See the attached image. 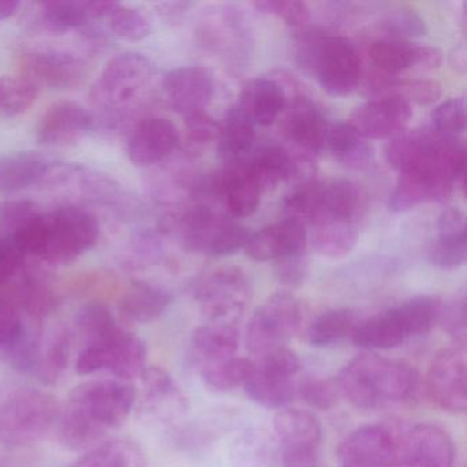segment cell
Instances as JSON below:
<instances>
[{
    "mask_svg": "<svg viewBox=\"0 0 467 467\" xmlns=\"http://www.w3.org/2000/svg\"><path fill=\"white\" fill-rule=\"evenodd\" d=\"M336 381L348 403L368 411L411 400L420 389V376L412 366L376 354L349 360Z\"/></svg>",
    "mask_w": 467,
    "mask_h": 467,
    "instance_id": "1",
    "label": "cell"
},
{
    "mask_svg": "<svg viewBox=\"0 0 467 467\" xmlns=\"http://www.w3.org/2000/svg\"><path fill=\"white\" fill-rule=\"evenodd\" d=\"M296 62L332 97H348L360 80V58L351 40L317 29L300 43Z\"/></svg>",
    "mask_w": 467,
    "mask_h": 467,
    "instance_id": "2",
    "label": "cell"
},
{
    "mask_svg": "<svg viewBox=\"0 0 467 467\" xmlns=\"http://www.w3.org/2000/svg\"><path fill=\"white\" fill-rule=\"evenodd\" d=\"M99 239L95 215L78 206H65L40 214L37 259L50 265H69L92 250Z\"/></svg>",
    "mask_w": 467,
    "mask_h": 467,
    "instance_id": "3",
    "label": "cell"
},
{
    "mask_svg": "<svg viewBox=\"0 0 467 467\" xmlns=\"http://www.w3.org/2000/svg\"><path fill=\"white\" fill-rule=\"evenodd\" d=\"M58 401L39 389H21L0 406V444L23 448L40 441L58 420Z\"/></svg>",
    "mask_w": 467,
    "mask_h": 467,
    "instance_id": "4",
    "label": "cell"
},
{
    "mask_svg": "<svg viewBox=\"0 0 467 467\" xmlns=\"http://www.w3.org/2000/svg\"><path fill=\"white\" fill-rule=\"evenodd\" d=\"M154 75V64L143 54H117L106 64L95 84L92 99L99 110L117 116L138 99Z\"/></svg>",
    "mask_w": 467,
    "mask_h": 467,
    "instance_id": "5",
    "label": "cell"
},
{
    "mask_svg": "<svg viewBox=\"0 0 467 467\" xmlns=\"http://www.w3.org/2000/svg\"><path fill=\"white\" fill-rule=\"evenodd\" d=\"M136 400L138 392L130 382L98 379L73 388L67 407L109 433L127 422Z\"/></svg>",
    "mask_w": 467,
    "mask_h": 467,
    "instance_id": "6",
    "label": "cell"
},
{
    "mask_svg": "<svg viewBox=\"0 0 467 467\" xmlns=\"http://www.w3.org/2000/svg\"><path fill=\"white\" fill-rule=\"evenodd\" d=\"M195 299L207 322L237 325L251 299V284L240 267L210 270L195 284Z\"/></svg>",
    "mask_w": 467,
    "mask_h": 467,
    "instance_id": "7",
    "label": "cell"
},
{
    "mask_svg": "<svg viewBox=\"0 0 467 467\" xmlns=\"http://www.w3.org/2000/svg\"><path fill=\"white\" fill-rule=\"evenodd\" d=\"M302 308L288 292H277L267 297L251 317L245 343L255 358L280 347L299 333L302 327Z\"/></svg>",
    "mask_w": 467,
    "mask_h": 467,
    "instance_id": "8",
    "label": "cell"
},
{
    "mask_svg": "<svg viewBox=\"0 0 467 467\" xmlns=\"http://www.w3.org/2000/svg\"><path fill=\"white\" fill-rule=\"evenodd\" d=\"M76 171V166L46 152L28 150L0 155V192L65 184Z\"/></svg>",
    "mask_w": 467,
    "mask_h": 467,
    "instance_id": "9",
    "label": "cell"
},
{
    "mask_svg": "<svg viewBox=\"0 0 467 467\" xmlns=\"http://www.w3.org/2000/svg\"><path fill=\"white\" fill-rule=\"evenodd\" d=\"M426 392L439 409L453 414L466 412V341H453L434 357L426 376Z\"/></svg>",
    "mask_w": 467,
    "mask_h": 467,
    "instance_id": "10",
    "label": "cell"
},
{
    "mask_svg": "<svg viewBox=\"0 0 467 467\" xmlns=\"http://www.w3.org/2000/svg\"><path fill=\"white\" fill-rule=\"evenodd\" d=\"M24 76L34 81L40 89L69 91L83 86L88 76L86 59L62 50L29 51L24 56Z\"/></svg>",
    "mask_w": 467,
    "mask_h": 467,
    "instance_id": "11",
    "label": "cell"
},
{
    "mask_svg": "<svg viewBox=\"0 0 467 467\" xmlns=\"http://www.w3.org/2000/svg\"><path fill=\"white\" fill-rule=\"evenodd\" d=\"M455 442L437 425L420 423L398 439L395 467H455Z\"/></svg>",
    "mask_w": 467,
    "mask_h": 467,
    "instance_id": "12",
    "label": "cell"
},
{
    "mask_svg": "<svg viewBox=\"0 0 467 467\" xmlns=\"http://www.w3.org/2000/svg\"><path fill=\"white\" fill-rule=\"evenodd\" d=\"M396 458L398 437L382 425L355 429L338 447L341 467H395Z\"/></svg>",
    "mask_w": 467,
    "mask_h": 467,
    "instance_id": "13",
    "label": "cell"
},
{
    "mask_svg": "<svg viewBox=\"0 0 467 467\" xmlns=\"http://www.w3.org/2000/svg\"><path fill=\"white\" fill-rule=\"evenodd\" d=\"M412 119L411 103L400 95L377 98L355 109L348 122L362 139H389L406 130Z\"/></svg>",
    "mask_w": 467,
    "mask_h": 467,
    "instance_id": "14",
    "label": "cell"
},
{
    "mask_svg": "<svg viewBox=\"0 0 467 467\" xmlns=\"http://www.w3.org/2000/svg\"><path fill=\"white\" fill-rule=\"evenodd\" d=\"M143 395L141 412L158 423H173L182 420L190 409L176 379L161 366H147L140 377Z\"/></svg>",
    "mask_w": 467,
    "mask_h": 467,
    "instance_id": "15",
    "label": "cell"
},
{
    "mask_svg": "<svg viewBox=\"0 0 467 467\" xmlns=\"http://www.w3.org/2000/svg\"><path fill=\"white\" fill-rule=\"evenodd\" d=\"M95 127L88 109L73 100L53 103L40 119L37 140L48 147L75 146Z\"/></svg>",
    "mask_w": 467,
    "mask_h": 467,
    "instance_id": "16",
    "label": "cell"
},
{
    "mask_svg": "<svg viewBox=\"0 0 467 467\" xmlns=\"http://www.w3.org/2000/svg\"><path fill=\"white\" fill-rule=\"evenodd\" d=\"M370 59L377 72L398 78L410 69L423 72L439 69L442 64V53L431 46L385 39L371 45Z\"/></svg>",
    "mask_w": 467,
    "mask_h": 467,
    "instance_id": "17",
    "label": "cell"
},
{
    "mask_svg": "<svg viewBox=\"0 0 467 467\" xmlns=\"http://www.w3.org/2000/svg\"><path fill=\"white\" fill-rule=\"evenodd\" d=\"M180 143L173 122L161 117L141 119L128 140V158L133 165L146 168L157 165L173 154Z\"/></svg>",
    "mask_w": 467,
    "mask_h": 467,
    "instance_id": "18",
    "label": "cell"
},
{
    "mask_svg": "<svg viewBox=\"0 0 467 467\" xmlns=\"http://www.w3.org/2000/svg\"><path fill=\"white\" fill-rule=\"evenodd\" d=\"M162 87L169 106L184 117L204 111L214 91L212 75L201 67L171 70L163 78Z\"/></svg>",
    "mask_w": 467,
    "mask_h": 467,
    "instance_id": "19",
    "label": "cell"
},
{
    "mask_svg": "<svg viewBox=\"0 0 467 467\" xmlns=\"http://www.w3.org/2000/svg\"><path fill=\"white\" fill-rule=\"evenodd\" d=\"M212 188L213 193L223 199L229 213L236 218L254 214L264 192L247 161L229 163L228 168L212 177Z\"/></svg>",
    "mask_w": 467,
    "mask_h": 467,
    "instance_id": "20",
    "label": "cell"
},
{
    "mask_svg": "<svg viewBox=\"0 0 467 467\" xmlns=\"http://www.w3.org/2000/svg\"><path fill=\"white\" fill-rule=\"evenodd\" d=\"M306 239L307 234L305 223L294 218H286L261 229L258 234H251L244 250L254 261L277 262L302 254Z\"/></svg>",
    "mask_w": 467,
    "mask_h": 467,
    "instance_id": "21",
    "label": "cell"
},
{
    "mask_svg": "<svg viewBox=\"0 0 467 467\" xmlns=\"http://www.w3.org/2000/svg\"><path fill=\"white\" fill-rule=\"evenodd\" d=\"M239 349L237 325L206 322L196 327L190 341L188 359L198 373L229 358Z\"/></svg>",
    "mask_w": 467,
    "mask_h": 467,
    "instance_id": "22",
    "label": "cell"
},
{
    "mask_svg": "<svg viewBox=\"0 0 467 467\" xmlns=\"http://www.w3.org/2000/svg\"><path fill=\"white\" fill-rule=\"evenodd\" d=\"M365 209V195L355 182L346 179L319 182L318 202L311 225L325 221L357 223Z\"/></svg>",
    "mask_w": 467,
    "mask_h": 467,
    "instance_id": "23",
    "label": "cell"
},
{
    "mask_svg": "<svg viewBox=\"0 0 467 467\" xmlns=\"http://www.w3.org/2000/svg\"><path fill=\"white\" fill-rule=\"evenodd\" d=\"M284 128L288 138L310 154H319L327 146L329 132L327 121L308 98H295L286 113Z\"/></svg>",
    "mask_w": 467,
    "mask_h": 467,
    "instance_id": "24",
    "label": "cell"
},
{
    "mask_svg": "<svg viewBox=\"0 0 467 467\" xmlns=\"http://www.w3.org/2000/svg\"><path fill=\"white\" fill-rule=\"evenodd\" d=\"M285 105V92L277 81L254 78L243 87L237 108L251 124L269 127L280 117Z\"/></svg>",
    "mask_w": 467,
    "mask_h": 467,
    "instance_id": "25",
    "label": "cell"
},
{
    "mask_svg": "<svg viewBox=\"0 0 467 467\" xmlns=\"http://www.w3.org/2000/svg\"><path fill=\"white\" fill-rule=\"evenodd\" d=\"M73 335L69 327L58 325L43 335L40 340L39 352L35 362L32 376L36 377L40 384L56 385L67 371L72 355Z\"/></svg>",
    "mask_w": 467,
    "mask_h": 467,
    "instance_id": "26",
    "label": "cell"
},
{
    "mask_svg": "<svg viewBox=\"0 0 467 467\" xmlns=\"http://www.w3.org/2000/svg\"><path fill=\"white\" fill-rule=\"evenodd\" d=\"M108 368L117 379L130 382L140 379L147 368V346L138 335L121 327L119 332L105 344Z\"/></svg>",
    "mask_w": 467,
    "mask_h": 467,
    "instance_id": "27",
    "label": "cell"
},
{
    "mask_svg": "<svg viewBox=\"0 0 467 467\" xmlns=\"http://www.w3.org/2000/svg\"><path fill=\"white\" fill-rule=\"evenodd\" d=\"M280 447L266 429L242 431L229 447L231 467H277Z\"/></svg>",
    "mask_w": 467,
    "mask_h": 467,
    "instance_id": "28",
    "label": "cell"
},
{
    "mask_svg": "<svg viewBox=\"0 0 467 467\" xmlns=\"http://www.w3.org/2000/svg\"><path fill=\"white\" fill-rule=\"evenodd\" d=\"M171 303V295L162 286L135 281L119 300V313L132 324H150L160 318Z\"/></svg>",
    "mask_w": 467,
    "mask_h": 467,
    "instance_id": "29",
    "label": "cell"
},
{
    "mask_svg": "<svg viewBox=\"0 0 467 467\" xmlns=\"http://www.w3.org/2000/svg\"><path fill=\"white\" fill-rule=\"evenodd\" d=\"M273 431L278 447H316L322 441V426L310 411L299 409L278 410L273 418Z\"/></svg>",
    "mask_w": 467,
    "mask_h": 467,
    "instance_id": "30",
    "label": "cell"
},
{
    "mask_svg": "<svg viewBox=\"0 0 467 467\" xmlns=\"http://www.w3.org/2000/svg\"><path fill=\"white\" fill-rule=\"evenodd\" d=\"M243 388L248 398L259 406L283 410L296 396L297 382L292 377L272 373L254 363L253 371Z\"/></svg>",
    "mask_w": 467,
    "mask_h": 467,
    "instance_id": "31",
    "label": "cell"
},
{
    "mask_svg": "<svg viewBox=\"0 0 467 467\" xmlns=\"http://www.w3.org/2000/svg\"><path fill=\"white\" fill-rule=\"evenodd\" d=\"M69 467H146V456L130 439H111L84 452Z\"/></svg>",
    "mask_w": 467,
    "mask_h": 467,
    "instance_id": "32",
    "label": "cell"
},
{
    "mask_svg": "<svg viewBox=\"0 0 467 467\" xmlns=\"http://www.w3.org/2000/svg\"><path fill=\"white\" fill-rule=\"evenodd\" d=\"M441 300L431 295L411 297L390 308V314L403 332L404 337H414L431 332L439 325Z\"/></svg>",
    "mask_w": 467,
    "mask_h": 467,
    "instance_id": "33",
    "label": "cell"
},
{
    "mask_svg": "<svg viewBox=\"0 0 467 467\" xmlns=\"http://www.w3.org/2000/svg\"><path fill=\"white\" fill-rule=\"evenodd\" d=\"M254 125L243 116L239 108L229 110L218 133V151L228 163L245 161L255 144Z\"/></svg>",
    "mask_w": 467,
    "mask_h": 467,
    "instance_id": "34",
    "label": "cell"
},
{
    "mask_svg": "<svg viewBox=\"0 0 467 467\" xmlns=\"http://www.w3.org/2000/svg\"><path fill=\"white\" fill-rule=\"evenodd\" d=\"M75 327L84 347L109 343L121 329L108 306L99 302H88L78 308Z\"/></svg>",
    "mask_w": 467,
    "mask_h": 467,
    "instance_id": "35",
    "label": "cell"
},
{
    "mask_svg": "<svg viewBox=\"0 0 467 467\" xmlns=\"http://www.w3.org/2000/svg\"><path fill=\"white\" fill-rule=\"evenodd\" d=\"M352 343L363 349H392L406 341L390 311L358 324L351 335Z\"/></svg>",
    "mask_w": 467,
    "mask_h": 467,
    "instance_id": "36",
    "label": "cell"
},
{
    "mask_svg": "<svg viewBox=\"0 0 467 467\" xmlns=\"http://www.w3.org/2000/svg\"><path fill=\"white\" fill-rule=\"evenodd\" d=\"M247 165L264 191L291 179L294 173V161L278 144L261 147Z\"/></svg>",
    "mask_w": 467,
    "mask_h": 467,
    "instance_id": "37",
    "label": "cell"
},
{
    "mask_svg": "<svg viewBox=\"0 0 467 467\" xmlns=\"http://www.w3.org/2000/svg\"><path fill=\"white\" fill-rule=\"evenodd\" d=\"M313 226L314 248L327 258H344L354 250L359 239L357 223L325 221Z\"/></svg>",
    "mask_w": 467,
    "mask_h": 467,
    "instance_id": "38",
    "label": "cell"
},
{
    "mask_svg": "<svg viewBox=\"0 0 467 467\" xmlns=\"http://www.w3.org/2000/svg\"><path fill=\"white\" fill-rule=\"evenodd\" d=\"M357 325V318L351 310L333 308L325 311L311 322L307 330L308 343L313 347L332 346L351 337Z\"/></svg>",
    "mask_w": 467,
    "mask_h": 467,
    "instance_id": "39",
    "label": "cell"
},
{
    "mask_svg": "<svg viewBox=\"0 0 467 467\" xmlns=\"http://www.w3.org/2000/svg\"><path fill=\"white\" fill-rule=\"evenodd\" d=\"M89 21L88 2L57 0L40 5V23L54 34L84 28Z\"/></svg>",
    "mask_w": 467,
    "mask_h": 467,
    "instance_id": "40",
    "label": "cell"
},
{
    "mask_svg": "<svg viewBox=\"0 0 467 467\" xmlns=\"http://www.w3.org/2000/svg\"><path fill=\"white\" fill-rule=\"evenodd\" d=\"M327 146L329 151L344 165L360 169L368 165L371 160V147L363 141L351 125H335L327 132Z\"/></svg>",
    "mask_w": 467,
    "mask_h": 467,
    "instance_id": "41",
    "label": "cell"
},
{
    "mask_svg": "<svg viewBox=\"0 0 467 467\" xmlns=\"http://www.w3.org/2000/svg\"><path fill=\"white\" fill-rule=\"evenodd\" d=\"M254 368V360L234 357L210 366L199 373L204 384L215 392H229L243 387Z\"/></svg>",
    "mask_w": 467,
    "mask_h": 467,
    "instance_id": "42",
    "label": "cell"
},
{
    "mask_svg": "<svg viewBox=\"0 0 467 467\" xmlns=\"http://www.w3.org/2000/svg\"><path fill=\"white\" fill-rule=\"evenodd\" d=\"M42 89L26 76L0 78V113L16 117L36 103Z\"/></svg>",
    "mask_w": 467,
    "mask_h": 467,
    "instance_id": "43",
    "label": "cell"
},
{
    "mask_svg": "<svg viewBox=\"0 0 467 467\" xmlns=\"http://www.w3.org/2000/svg\"><path fill=\"white\" fill-rule=\"evenodd\" d=\"M108 20L114 36L124 42H141L152 32V24L149 16L135 7L119 4L109 16Z\"/></svg>",
    "mask_w": 467,
    "mask_h": 467,
    "instance_id": "44",
    "label": "cell"
},
{
    "mask_svg": "<svg viewBox=\"0 0 467 467\" xmlns=\"http://www.w3.org/2000/svg\"><path fill=\"white\" fill-rule=\"evenodd\" d=\"M428 261L442 270H455L463 266L467 259V237H439L426 248Z\"/></svg>",
    "mask_w": 467,
    "mask_h": 467,
    "instance_id": "45",
    "label": "cell"
},
{
    "mask_svg": "<svg viewBox=\"0 0 467 467\" xmlns=\"http://www.w3.org/2000/svg\"><path fill=\"white\" fill-rule=\"evenodd\" d=\"M296 395L302 398L311 409L327 411L337 406L341 398L337 381L335 379L308 377L297 384Z\"/></svg>",
    "mask_w": 467,
    "mask_h": 467,
    "instance_id": "46",
    "label": "cell"
},
{
    "mask_svg": "<svg viewBox=\"0 0 467 467\" xmlns=\"http://www.w3.org/2000/svg\"><path fill=\"white\" fill-rule=\"evenodd\" d=\"M5 285H0V352H4L21 335L26 325L15 292L6 291Z\"/></svg>",
    "mask_w": 467,
    "mask_h": 467,
    "instance_id": "47",
    "label": "cell"
},
{
    "mask_svg": "<svg viewBox=\"0 0 467 467\" xmlns=\"http://www.w3.org/2000/svg\"><path fill=\"white\" fill-rule=\"evenodd\" d=\"M433 130L448 138H455L466 130V100L451 98L437 106L431 113Z\"/></svg>",
    "mask_w": 467,
    "mask_h": 467,
    "instance_id": "48",
    "label": "cell"
},
{
    "mask_svg": "<svg viewBox=\"0 0 467 467\" xmlns=\"http://www.w3.org/2000/svg\"><path fill=\"white\" fill-rule=\"evenodd\" d=\"M382 29L389 40L412 39L426 34L425 21L420 15L410 9L395 10L382 21Z\"/></svg>",
    "mask_w": 467,
    "mask_h": 467,
    "instance_id": "49",
    "label": "cell"
},
{
    "mask_svg": "<svg viewBox=\"0 0 467 467\" xmlns=\"http://www.w3.org/2000/svg\"><path fill=\"white\" fill-rule=\"evenodd\" d=\"M439 325L453 338V341H466L467 303L466 295L463 292L451 297L447 302L441 300Z\"/></svg>",
    "mask_w": 467,
    "mask_h": 467,
    "instance_id": "50",
    "label": "cell"
},
{
    "mask_svg": "<svg viewBox=\"0 0 467 467\" xmlns=\"http://www.w3.org/2000/svg\"><path fill=\"white\" fill-rule=\"evenodd\" d=\"M251 232L240 223L232 220H226L220 231L213 239L212 244L209 245L207 255L212 256H226L237 253V251L245 248L248 240L251 237Z\"/></svg>",
    "mask_w": 467,
    "mask_h": 467,
    "instance_id": "51",
    "label": "cell"
},
{
    "mask_svg": "<svg viewBox=\"0 0 467 467\" xmlns=\"http://www.w3.org/2000/svg\"><path fill=\"white\" fill-rule=\"evenodd\" d=\"M220 125L206 113L185 116V135H187V147L191 151H198L209 146L214 139H218Z\"/></svg>",
    "mask_w": 467,
    "mask_h": 467,
    "instance_id": "52",
    "label": "cell"
},
{
    "mask_svg": "<svg viewBox=\"0 0 467 467\" xmlns=\"http://www.w3.org/2000/svg\"><path fill=\"white\" fill-rule=\"evenodd\" d=\"M253 5L264 15L275 16L291 26H303L310 18L307 4L297 0H262Z\"/></svg>",
    "mask_w": 467,
    "mask_h": 467,
    "instance_id": "53",
    "label": "cell"
},
{
    "mask_svg": "<svg viewBox=\"0 0 467 467\" xmlns=\"http://www.w3.org/2000/svg\"><path fill=\"white\" fill-rule=\"evenodd\" d=\"M228 417L221 414L210 415L207 420H202L198 425L188 426L182 433V442L190 447H203L212 444L223 434V429L228 425Z\"/></svg>",
    "mask_w": 467,
    "mask_h": 467,
    "instance_id": "54",
    "label": "cell"
},
{
    "mask_svg": "<svg viewBox=\"0 0 467 467\" xmlns=\"http://www.w3.org/2000/svg\"><path fill=\"white\" fill-rule=\"evenodd\" d=\"M254 363L265 370L281 374V376L292 377V379H295L302 368L299 355L292 351L288 346L266 352L262 357L256 358Z\"/></svg>",
    "mask_w": 467,
    "mask_h": 467,
    "instance_id": "55",
    "label": "cell"
},
{
    "mask_svg": "<svg viewBox=\"0 0 467 467\" xmlns=\"http://www.w3.org/2000/svg\"><path fill=\"white\" fill-rule=\"evenodd\" d=\"M26 256L20 253L12 239L0 236V285L10 283L23 270Z\"/></svg>",
    "mask_w": 467,
    "mask_h": 467,
    "instance_id": "56",
    "label": "cell"
},
{
    "mask_svg": "<svg viewBox=\"0 0 467 467\" xmlns=\"http://www.w3.org/2000/svg\"><path fill=\"white\" fill-rule=\"evenodd\" d=\"M401 97L420 106H428L441 97V86L433 80L401 81Z\"/></svg>",
    "mask_w": 467,
    "mask_h": 467,
    "instance_id": "57",
    "label": "cell"
},
{
    "mask_svg": "<svg viewBox=\"0 0 467 467\" xmlns=\"http://www.w3.org/2000/svg\"><path fill=\"white\" fill-rule=\"evenodd\" d=\"M275 272H277V277L281 284L291 286V288H296V286L302 285L306 277H307V261L303 258V253L289 256V258L280 259V261H277Z\"/></svg>",
    "mask_w": 467,
    "mask_h": 467,
    "instance_id": "58",
    "label": "cell"
},
{
    "mask_svg": "<svg viewBox=\"0 0 467 467\" xmlns=\"http://www.w3.org/2000/svg\"><path fill=\"white\" fill-rule=\"evenodd\" d=\"M108 368V354L105 346H87L81 349L75 363L78 376H91Z\"/></svg>",
    "mask_w": 467,
    "mask_h": 467,
    "instance_id": "59",
    "label": "cell"
},
{
    "mask_svg": "<svg viewBox=\"0 0 467 467\" xmlns=\"http://www.w3.org/2000/svg\"><path fill=\"white\" fill-rule=\"evenodd\" d=\"M318 450L316 447L280 448L283 467H318Z\"/></svg>",
    "mask_w": 467,
    "mask_h": 467,
    "instance_id": "60",
    "label": "cell"
},
{
    "mask_svg": "<svg viewBox=\"0 0 467 467\" xmlns=\"http://www.w3.org/2000/svg\"><path fill=\"white\" fill-rule=\"evenodd\" d=\"M439 237H456L466 234V218L456 207H448L437 221Z\"/></svg>",
    "mask_w": 467,
    "mask_h": 467,
    "instance_id": "61",
    "label": "cell"
},
{
    "mask_svg": "<svg viewBox=\"0 0 467 467\" xmlns=\"http://www.w3.org/2000/svg\"><path fill=\"white\" fill-rule=\"evenodd\" d=\"M190 7H192L191 2H161V4L155 5L160 17L171 24L182 21Z\"/></svg>",
    "mask_w": 467,
    "mask_h": 467,
    "instance_id": "62",
    "label": "cell"
},
{
    "mask_svg": "<svg viewBox=\"0 0 467 467\" xmlns=\"http://www.w3.org/2000/svg\"><path fill=\"white\" fill-rule=\"evenodd\" d=\"M450 59L451 65H452V67H455L458 72H466V50H464L463 46L456 48V50L451 54Z\"/></svg>",
    "mask_w": 467,
    "mask_h": 467,
    "instance_id": "63",
    "label": "cell"
},
{
    "mask_svg": "<svg viewBox=\"0 0 467 467\" xmlns=\"http://www.w3.org/2000/svg\"><path fill=\"white\" fill-rule=\"evenodd\" d=\"M20 6V2H16V0H0V21L12 17Z\"/></svg>",
    "mask_w": 467,
    "mask_h": 467,
    "instance_id": "64",
    "label": "cell"
}]
</instances>
